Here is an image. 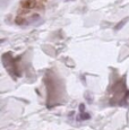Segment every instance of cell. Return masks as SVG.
Returning <instances> with one entry per match:
<instances>
[{
  "instance_id": "1",
  "label": "cell",
  "mask_w": 129,
  "mask_h": 130,
  "mask_svg": "<svg viewBox=\"0 0 129 130\" xmlns=\"http://www.w3.org/2000/svg\"><path fill=\"white\" fill-rule=\"evenodd\" d=\"M21 5H22V7H23L24 9H27V10L36 9V8H40V9L43 8L42 4L39 1V0H23Z\"/></svg>"
},
{
  "instance_id": "4",
  "label": "cell",
  "mask_w": 129,
  "mask_h": 130,
  "mask_svg": "<svg viewBox=\"0 0 129 130\" xmlns=\"http://www.w3.org/2000/svg\"><path fill=\"white\" fill-rule=\"evenodd\" d=\"M64 1H67V2H68V1H73V0H64Z\"/></svg>"
},
{
  "instance_id": "2",
  "label": "cell",
  "mask_w": 129,
  "mask_h": 130,
  "mask_svg": "<svg viewBox=\"0 0 129 130\" xmlns=\"http://www.w3.org/2000/svg\"><path fill=\"white\" fill-rule=\"evenodd\" d=\"M128 21H129V17H125V18H122L121 21H119L118 24L115 26V31H120V29L128 23Z\"/></svg>"
},
{
  "instance_id": "3",
  "label": "cell",
  "mask_w": 129,
  "mask_h": 130,
  "mask_svg": "<svg viewBox=\"0 0 129 130\" xmlns=\"http://www.w3.org/2000/svg\"><path fill=\"white\" fill-rule=\"evenodd\" d=\"M15 23H16L17 25H24V24H26L27 22H26L24 18H22V17H17V18H16V22H15ZM27 24H28V23H27Z\"/></svg>"
}]
</instances>
